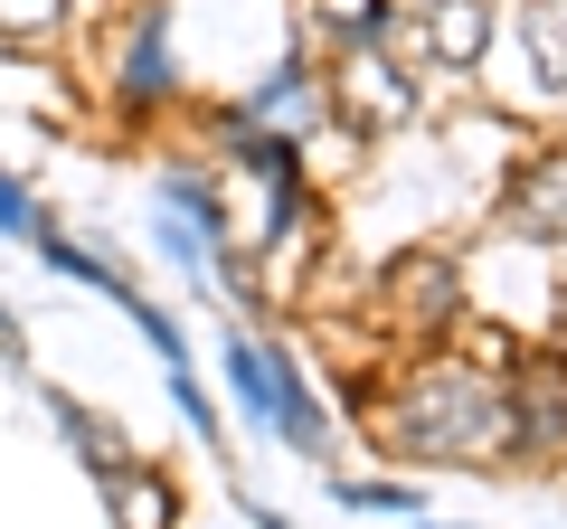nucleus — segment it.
<instances>
[{
  "label": "nucleus",
  "mask_w": 567,
  "mask_h": 529,
  "mask_svg": "<svg viewBox=\"0 0 567 529\" xmlns=\"http://www.w3.org/2000/svg\"><path fill=\"white\" fill-rule=\"evenodd\" d=\"M104 491H114V529H171V483H162V473H133V464H123Z\"/></svg>",
  "instance_id": "obj_10"
},
{
  "label": "nucleus",
  "mask_w": 567,
  "mask_h": 529,
  "mask_svg": "<svg viewBox=\"0 0 567 529\" xmlns=\"http://www.w3.org/2000/svg\"><path fill=\"white\" fill-rule=\"evenodd\" d=\"M66 0H0V39H48Z\"/></svg>",
  "instance_id": "obj_13"
},
{
  "label": "nucleus",
  "mask_w": 567,
  "mask_h": 529,
  "mask_svg": "<svg viewBox=\"0 0 567 529\" xmlns=\"http://www.w3.org/2000/svg\"><path fill=\"white\" fill-rule=\"evenodd\" d=\"M29 218H39V208H29V189L0 170V227H10V237H29Z\"/></svg>",
  "instance_id": "obj_15"
},
{
  "label": "nucleus",
  "mask_w": 567,
  "mask_h": 529,
  "mask_svg": "<svg viewBox=\"0 0 567 529\" xmlns=\"http://www.w3.org/2000/svg\"><path fill=\"white\" fill-rule=\"evenodd\" d=\"M398 445L406 454H445V464H483L492 445H511V407L473 369H425L406 416H398Z\"/></svg>",
  "instance_id": "obj_1"
},
{
  "label": "nucleus",
  "mask_w": 567,
  "mask_h": 529,
  "mask_svg": "<svg viewBox=\"0 0 567 529\" xmlns=\"http://www.w3.org/2000/svg\"><path fill=\"white\" fill-rule=\"evenodd\" d=\"M425 48L445 66H473L492 48V0H425Z\"/></svg>",
  "instance_id": "obj_6"
},
{
  "label": "nucleus",
  "mask_w": 567,
  "mask_h": 529,
  "mask_svg": "<svg viewBox=\"0 0 567 529\" xmlns=\"http://www.w3.org/2000/svg\"><path fill=\"white\" fill-rule=\"evenodd\" d=\"M502 227L511 237H567V152H539V162L511 180Z\"/></svg>",
  "instance_id": "obj_4"
},
{
  "label": "nucleus",
  "mask_w": 567,
  "mask_h": 529,
  "mask_svg": "<svg viewBox=\"0 0 567 529\" xmlns=\"http://www.w3.org/2000/svg\"><path fill=\"white\" fill-rule=\"evenodd\" d=\"M227 378H237L246 416H256V426H275L293 454H322V445H331V435H322V407H312L303 378L284 369V350H256V341L237 331V341H227Z\"/></svg>",
  "instance_id": "obj_2"
},
{
  "label": "nucleus",
  "mask_w": 567,
  "mask_h": 529,
  "mask_svg": "<svg viewBox=\"0 0 567 529\" xmlns=\"http://www.w3.org/2000/svg\"><path fill=\"white\" fill-rule=\"evenodd\" d=\"M511 445H520V454H567V360H529L520 369Z\"/></svg>",
  "instance_id": "obj_3"
},
{
  "label": "nucleus",
  "mask_w": 567,
  "mask_h": 529,
  "mask_svg": "<svg viewBox=\"0 0 567 529\" xmlns=\"http://www.w3.org/2000/svg\"><path fill=\"white\" fill-rule=\"evenodd\" d=\"M350 85H360V104H369V114H379V123H398V114H416V95H406V85L388 76L379 58H360V66H350Z\"/></svg>",
  "instance_id": "obj_12"
},
{
  "label": "nucleus",
  "mask_w": 567,
  "mask_h": 529,
  "mask_svg": "<svg viewBox=\"0 0 567 529\" xmlns=\"http://www.w3.org/2000/svg\"><path fill=\"white\" fill-rule=\"evenodd\" d=\"M48 416H58V435H66V445H76V464L95 473V483H114V473H123V435H104L95 416L76 407V397H48Z\"/></svg>",
  "instance_id": "obj_9"
},
{
  "label": "nucleus",
  "mask_w": 567,
  "mask_h": 529,
  "mask_svg": "<svg viewBox=\"0 0 567 529\" xmlns=\"http://www.w3.org/2000/svg\"><path fill=\"white\" fill-rule=\"evenodd\" d=\"M341 501L350 510H416V491H398V483H341Z\"/></svg>",
  "instance_id": "obj_14"
},
{
  "label": "nucleus",
  "mask_w": 567,
  "mask_h": 529,
  "mask_svg": "<svg viewBox=\"0 0 567 529\" xmlns=\"http://www.w3.org/2000/svg\"><path fill=\"white\" fill-rule=\"evenodd\" d=\"M256 114H275V123H303V114H312V76H303V66H275V76L256 85Z\"/></svg>",
  "instance_id": "obj_11"
},
{
  "label": "nucleus",
  "mask_w": 567,
  "mask_h": 529,
  "mask_svg": "<svg viewBox=\"0 0 567 529\" xmlns=\"http://www.w3.org/2000/svg\"><path fill=\"white\" fill-rule=\"evenodd\" d=\"M520 48L539 85H567V0H520Z\"/></svg>",
  "instance_id": "obj_8"
},
{
  "label": "nucleus",
  "mask_w": 567,
  "mask_h": 529,
  "mask_svg": "<svg viewBox=\"0 0 567 529\" xmlns=\"http://www.w3.org/2000/svg\"><path fill=\"white\" fill-rule=\"evenodd\" d=\"M171 95V10H142L133 58H123V104H162Z\"/></svg>",
  "instance_id": "obj_7"
},
{
  "label": "nucleus",
  "mask_w": 567,
  "mask_h": 529,
  "mask_svg": "<svg viewBox=\"0 0 567 529\" xmlns=\"http://www.w3.org/2000/svg\"><path fill=\"white\" fill-rule=\"evenodd\" d=\"M388 303H398L406 322H425V331L454 322V264L445 256H398L388 264Z\"/></svg>",
  "instance_id": "obj_5"
}]
</instances>
